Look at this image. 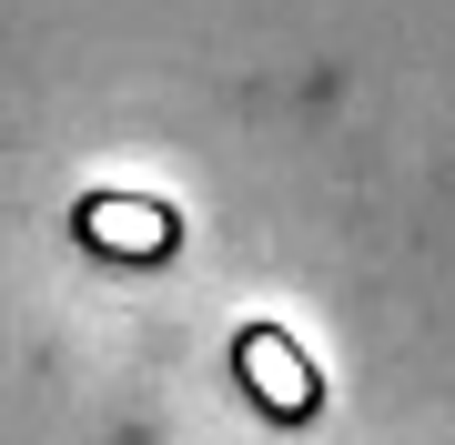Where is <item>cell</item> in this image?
Returning <instances> with one entry per match:
<instances>
[{"label":"cell","instance_id":"1","mask_svg":"<svg viewBox=\"0 0 455 445\" xmlns=\"http://www.w3.org/2000/svg\"><path fill=\"white\" fill-rule=\"evenodd\" d=\"M82 243H101V253H132V264H152V253H172V213H163V203L92 193V203H82Z\"/></svg>","mask_w":455,"mask_h":445},{"label":"cell","instance_id":"2","mask_svg":"<svg viewBox=\"0 0 455 445\" xmlns=\"http://www.w3.org/2000/svg\"><path fill=\"white\" fill-rule=\"evenodd\" d=\"M243 375H253V395L274 405V415H304V405H314V364L293 354L274 324H253V334H243Z\"/></svg>","mask_w":455,"mask_h":445}]
</instances>
